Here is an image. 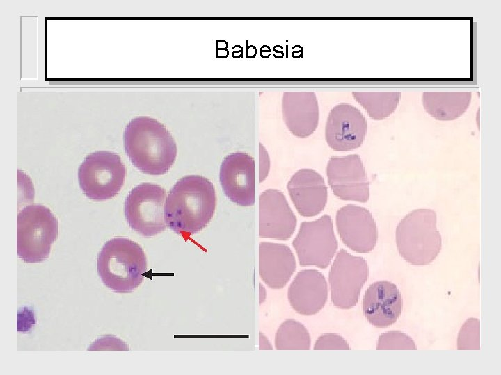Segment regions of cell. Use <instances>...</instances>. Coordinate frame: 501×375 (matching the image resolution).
Instances as JSON below:
<instances>
[{"instance_id": "7a4b0ae2", "label": "cell", "mask_w": 501, "mask_h": 375, "mask_svg": "<svg viewBox=\"0 0 501 375\" xmlns=\"http://www.w3.org/2000/svg\"><path fill=\"white\" fill-rule=\"evenodd\" d=\"M125 152L132 165L150 175L166 174L177 156V145L170 133L149 117L132 119L123 134Z\"/></svg>"}, {"instance_id": "ba28073f", "label": "cell", "mask_w": 501, "mask_h": 375, "mask_svg": "<svg viewBox=\"0 0 501 375\" xmlns=\"http://www.w3.org/2000/svg\"><path fill=\"white\" fill-rule=\"evenodd\" d=\"M292 246L301 266L328 267L338 248L331 217L324 215L313 222H302Z\"/></svg>"}, {"instance_id": "30bf717a", "label": "cell", "mask_w": 501, "mask_h": 375, "mask_svg": "<svg viewBox=\"0 0 501 375\" xmlns=\"http://www.w3.org/2000/svg\"><path fill=\"white\" fill-rule=\"evenodd\" d=\"M326 174L328 184L337 197L360 203L368 201L369 182L358 155L331 157L327 165Z\"/></svg>"}, {"instance_id": "4fadbf2b", "label": "cell", "mask_w": 501, "mask_h": 375, "mask_svg": "<svg viewBox=\"0 0 501 375\" xmlns=\"http://www.w3.org/2000/svg\"><path fill=\"white\" fill-rule=\"evenodd\" d=\"M222 189L233 203L252 206L255 203V161L252 156L236 152L225 156L220 168Z\"/></svg>"}, {"instance_id": "2e32d148", "label": "cell", "mask_w": 501, "mask_h": 375, "mask_svg": "<svg viewBox=\"0 0 501 375\" xmlns=\"http://www.w3.org/2000/svg\"><path fill=\"white\" fill-rule=\"evenodd\" d=\"M289 195L298 212L304 217L319 214L325 208L328 191L323 177L316 171H297L287 184Z\"/></svg>"}, {"instance_id": "ffe728a7", "label": "cell", "mask_w": 501, "mask_h": 375, "mask_svg": "<svg viewBox=\"0 0 501 375\" xmlns=\"http://www.w3.org/2000/svg\"><path fill=\"white\" fill-rule=\"evenodd\" d=\"M472 94L460 92H424L422 103L426 112L439 121H452L461 117L471 103Z\"/></svg>"}, {"instance_id": "d6986e66", "label": "cell", "mask_w": 501, "mask_h": 375, "mask_svg": "<svg viewBox=\"0 0 501 375\" xmlns=\"http://www.w3.org/2000/svg\"><path fill=\"white\" fill-rule=\"evenodd\" d=\"M295 269V257L288 246L271 242L260 243L259 275L267 286L284 288Z\"/></svg>"}, {"instance_id": "5b68a950", "label": "cell", "mask_w": 501, "mask_h": 375, "mask_svg": "<svg viewBox=\"0 0 501 375\" xmlns=\"http://www.w3.org/2000/svg\"><path fill=\"white\" fill-rule=\"evenodd\" d=\"M58 235V222L51 210L41 204L25 206L17 217V252L27 263L46 260Z\"/></svg>"}, {"instance_id": "44dd1931", "label": "cell", "mask_w": 501, "mask_h": 375, "mask_svg": "<svg viewBox=\"0 0 501 375\" xmlns=\"http://www.w3.org/2000/svg\"><path fill=\"white\" fill-rule=\"evenodd\" d=\"M354 99L375 120H383L397 108L401 92H353Z\"/></svg>"}, {"instance_id": "7402d4cb", "label": "cell", "mask_w": 501, "mask_h": 375, "mask_svg": "<svg viewBox=\"0 0 501 375\" xmlns=\"http://www.w3.org/2000/svg\"><path fill=\"white\" fill-rule=\"evenodd\" d=\"M310 335L301 322L287 319L282 322L275 337V347L278 350H309Z\"/></svg>"}, {"instance_id": "52a82bcc", "label": "cell", "mask_w": 501, "mask_h": 375, "mask_svg": "<svg viewBox=\"0 0 501 375\" xmlns=\"http://www.w3.org/2000/svg\"><path fill=\"white\" fill-rule=\"evenodd\" d=\"M166 192L162 187L144 183L128 194L124 213L130 228L145 237L154 236L166 228L164 201Z\"/></svg>"}, {"instance_id": "277c9868", "label": "cell", "mask_w": 501, "mask_h": 375, "mask_svg": "<svg viewBox=\"0 0 501 375\" xmlns=\"http://www.w3.org/2000/svg\"><path fill=\"white\" fill-rule=\"evenodd\" d=\"M436 214L430 209L408 213L398 224L395 241L399 255L412 265L431 263L442 249L441 235L436 228Z\"/></svg>"}, {"instance_id": "8fae6325", "label": "cell", "mask_w": 501, "mask_h": 375, "mask_svg": "<svg viewBox=\"0 0 501 375\" xmlns=\"http://www.w3.org/2000/svg\"><path fill=\"white\" fill-rule=\"evenodd\" d=\"M367 130L366 119L360 110L349 103H340L328 114L325 138L332 149L348 151L363 144Z\"/></svg>"}, {"instance_id": "cb8c5ba5", "label": "cell", "mask_w": 501, "mask_h": 375, "mask_svg": "<svg viewBox=\"0 0 501 375\" xmlns=\"http://www.w3.org/2000/svg\"><path fill=\"white\" fill-rule=\"evenodd\" d=\"M377 350H416L417 347L411 337L400 331H388L380 335Z\"/></svg>"}, {"instance_id": "8992f818", "label": "cell", "mask_w": 501, "mask_h": 375, "mask_svg": "<svg viewBox=\"0 0 501 375\" xmlns=\"http://www.w3.org/2000/svg\"><path fill=\"white\" fill-rule=\"evenodd\" d=\"M125 177L126 168L121 158L111 151L88 154L78 170L81 190L95 201L114 197L121 190Z\"/></svg>"}, {"instance_id": "484cf974", "label": "cell", "mask_w": 501, "mask_h": 375, "mask_svg": "<svg viewBox=\"0 0 501 375\" xmlns=\"http://www.w3.org/2000/svg\"><path fill=\"white\" fill-rule=\"evenodd\" d=\"M260 349H272L268 340L261 333H260Z\"/></svg>"}, {"instance_id": "5bb4252c", "label": "cell", "mask_w": 501, "mask_h": 375, "mask_svg": "<svg viewBox=\"0 0 501 375\" xmlns=\"http://www.w3.org/2000/svg\"><path fill=\"white\" fill-rule=\"evenodd\" d=\"M296 226V216L285 196L279 190L269 189L259 197V236L288 240Z\"/></svg>"}, {"instance_id": "e0dca14e", "label": "cell", "mask_w": 501, "mask_h": 375, "mask_svg": "<svg viewBox=\"0 0 501 375\" xmlns=\"http://www.w3.org/2000/svg\"><path fill=\"white\" fill-rule=\"evenodd\" d=\"M328 298V283L324 275L314 269L297 273L287 290L290 306L298 313L312 315L325 306Z\"/></svg>"}, {"instance_id": "d4e9b609", "label": "cell", "mask_w": 501, "mask_h": 375, "mask_svg": "<svg viewBox=\"0 0 501 375\" xmlns=\"http://www.w3.org/2000/svg\"><path fill=\"white\" fill-rule=\"evenodd\" d=\"M313 349L315 350H349L347 342L336 333H324L316 340Z\"/></svg>"}, {"instance_id": "7c38bea8", "label": "cell", "mask_w": 501, "mask_h": 375, "mask_svg": "<svg viewBox=\"0 0 501 375\" xmlns=\"http://www.w3.org/2000/svg\"><path fill=\"white\" fill-rule=\"evenodd\" d=\"M335 222L342 241L352 251L367 253L374 249L378 230L367 208L353 204L344 206L337 211Z\"/></svg>"}, {"instance_id": "603a6c76", "label": "cell", "mask_w": 501, "mask_h": 375, "mask_svg": "<svg viewBox=\"0 0 501 375\" xmlns=\"http://www.w3.org/2000/svg\"><path fill=\"white\" fill-rule=\"evenodd\" d=\"M457 349H480V322L478 319L469 318L465 321L458 334Z\"/></svg>"}, {"instance_id": "3957f363", "label": "cell", "mask_w": 501, "mask_h": 375, "mask_svg": "<svg viewBox=\"0 0 501 375\" xmlns=\"http://www.w3.org/2000/svg\"><path fill=\"white\" fill-rule=\"evenodd\" d=\"M97 269L103 284L119 293L137 288L147 270V258L142 247L124 237H115L102 247Z\"/></svg>"}, {"instance_id": "9c48e42d", "label": "cell", "mask_w": 501, "mask_h": 375, "mask_svg": "<svg viewBox=\"0 0 501 375\" xmlns=\"http://www.w3.org/2000/svg\"><path fill=\"white\" fill-rule=\"evenodd\" d=\"M369 276L366 260L340 249L329 271L331 299L340 309L349 310L356 305L360 291Z\"/></svg>"}, {"instance_id": "9a60e30c", "label": "cell", "mask_w": 501, "mask_h": 375, "mask_svg": "<svg viewBox=\"0 0 501 375\" xmlns=\"http://www.w3.org/2000/svg\"><path fill=\"white\" fill-rule=\"evenodd\" d=\"M400 291L390 281H378L366 290L363 299V312L367 321L376 328L393 324L402 311Z\"/></svg>"}, {"instance_id": "6da1fadb", "label": "cell", "mask_w": 501, "mask_h": 375, "mask_svg": "<svg viewBox=\"0 0 501 375\" xmlns=\"http://www.w3.org/2000/svg\"><path fill=\"white\" fill-rule=\"evenodd\" d=\"M216 203L212 183L199 175L179 179L164 205L166 226L184 238L200 232L212 219Z\"/></svg>"}, {"instance_id": "ac0fdd59", "label": "cell", "mask_w": 501, "mask_h": 375, "mask_svg": "<svg viewBox=\"0 0 501 375\" xmlns=\"http://www.w3.org/2000/svg\"><path fill=\"white\" fill-rule=\"evenodd\" d=\"M282 112L287 128L298 138L311 135L318 126L319 108L314 92H285L282 99Z\"/></svg>"}]
</instances>
